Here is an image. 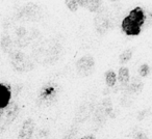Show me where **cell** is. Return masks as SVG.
Segmentation results:
<instances>
[{"mask_svg":"<svg viewBox=\"0 0 152 139\" xmlns=\"http://www.w3.org/2000/svg\"><path fill=\"white\" fill-rule=\"evenodd\" d=\"M145 20L146 17L143 9L137 7L131 9L130 13L123 19L121 27L127 35H139L142 26L145 23Z\"/></svg>","mask_w":152,"mask_h":139,"instance_id":"cell-1","label":"cell"},{"mask_svg":"<svg viewBox=\"0 0 152 139\" xmlns=\"http://www.w3.org/2000/svg\"><path fill=\"white\" fill-rule=\"evenodd\" d=\"M76 69L78 75L83 77H88L94 72L95 69V59L91 55H85L79 58L76 62Z\"/></svg>","mask_w":152,"mask_h":139,"instance_id":"cell-2","label":"cell"},{"mask_svg":"<svg viewBox=\"0 0 152 139\" xmlns=\"http://www.w3.org/2000/svg\"><path fill=\"white\" fill-rule=\"evenodd\" d=\"M36 129V122L32 118H27L23 122L18 133V139H31Z\"/></svg>","mask_w":152,"mask_h":139,"instance_id":"cell-3","label":"cell"},{"mask_svg":"<svg viewBox=\"0 0 152 139\" xmlns=\"http://www.w3.org/2000/svg\"><path fill=\"white\" fill-rule=\"evenodd\" d=\"M12 101V88L9 84L0 83V109L5 110Z\"/></svg>","mask_w":152,"mask_h":139,"instance_id":"cell-4","label":"cell"},{"mask_svg":"<svg viewBox=\"0 0 152 139\" xmlns=\"http://www.w3.org/2000/svg\"><path fill=\"white\" fill-rule=\"evenodd\" d=\"M5 110H7V118L9 119L7 122L10 124L17 117L18 113H19V107L17 104H10Z\"/></svg>","mask_w":152,"mask_h":139,"instance_id":"cell-5","label":"cell"},{"mask_svg":"<svg viewBox=\"0 0 152 139\" xmlns=\"http://www.w3.org/2000/svg\"><path fill=\"white\" fill-rule=\"evenodd\" d=\"M118 79L122 84H127L130 79V75H129V70L126 67H120L118 72Z\"/></svg>","mask_w":152,"mask_h":139,"instance_id":"cell-6","label":"cell"},{"mask_svg":"<svg viewBox=\"0 0 152 139\" xmlns=\"http://www.w3.org/2000/svg\"><path fill=\"white\" fill-rule=\"evenodd\" d=\"M143 82L140 80L139 78H133L131 80V82L129 83V90L131 93H141V90L143 89Z\"/></svg>","mask_w":152,"mask_h":139,"instance_id":"cell-7","label":"cell"},{"mask_svg":"<svg viewBox=\"0 0 152 139\" xmlns=\"http://www.w3.org/2000/svg\"><path fill=\"white\" fill-rule=\"evenodd\" d=\"M104 77H105V83H106V85H107V86L113 87L115 84H116L117 75L115 74L114 71H112V70H108L107 72L105 73V75H104Z\"/></svg>","mask_w":152,"mask_h":139,"instance_id":"cell-8","label":"cell"},{"mask_svg":"<svg viewBox=\"0 0 152 139\" xmlns=\"http://www.w3.org/2000/svg\"><path fill=\"white\" fill-rule=\"evenodd\" d=\"M102 7V0H90L87 5V9L92 13H96Z\"/></svg>","mask_w":152,"mask_h":139,"instance_id":"cell-9","label":"cell"},{"mask_svg":"<svg viewBox=\"0 0 152 139\" xmlns=\"http://www.w3.org/2000/svg\"><path fill=\"white\" fill-rule=\"evenodd\" d=\"M131 57H132V51L130 49H128V50H125L121 53L120 56H119V61L121 63H126L130 60Z\"/></svg>","mask_w":152,"mask_h":139,"instance_id":"cell-10","label":"cell"},{"mask_svg":"<svg viewBox=\"0 0 152 139\" xmlns=\"http://www.w3.org/2000/svg\"><path fill=\"white\" fill-rule=\"evenodd\" d=\"M113 110V105L112 102H110V99H105L102 101V111L104 112L105 115H110V112Z\"/></svg>","mask_w":152,"mask_h":139,"instance_id":"cell-11","label":"cell"},{"mask_svg":"<svg viewBox=\"0 0 152 139\" xmlns=\"http://www.w3.org/2000/svg\"><path fill=\"white\" fill-rule=\"evenodd\" d=\"M12 47V41L10 38V36H4L1 40V49H2L4 52H7V51L11 49Z\"/></svg>","mask_w":152,"mask_h":139,"instance_id":"cell-12","label":"cell"},{"mask_svg":"<svg viewBox=\"0 0 152 139\" xmlns=\"http://www.w3.org/2000/svg\"><path fill=\"white\" fill-rule=\"evenodd\" d=\"M77 132H78L77 128H76V127H73V128L70 129V130L66 133V135L61 139H75L76 135H77Z\"/></svg>","mask_w":152,"mask_h":139,"instance_id":"cell-13","label":"cell"},{"mask_svg":"<svg viewBox=\"0 0 152 139\" xmlns=\"http://www.w3.org/2000/svg\"><path fill=\"white\" fill-rule=\"evenodd\" d=\"M65 3L71 12H76L78 9V4H77L76 0H65Z\"/></svg>","mask_w":152,"mask_h":139,"instance_id":"cell-14","label":"cell"},{"mask_svg":"<svg viewBox=\"0 0 152 139\" xmlns=\"http://www.w3.org/2000/svg\"><path fill=\"white\" fill-rule=\"evenodd\" d=\"M149 71H150V69H149V67H148V64H142L141 67H140L139 73L142 77H147L148 74H149Z\"/></svg>","mask_w":152,"mask_h":139,"instance_id":"cell-15","label":"cell"},{"mask_svg":"<svg viewBox=\"0 0 152 139\" xmlns=\"http://www.w3.org/2000/svg\"><path fill=\"white\" fill-rule=\"evenodd\" d=\"M77 1V4L78 7H87L88 3H89L90 0H76Z\"/></svg>","mask_w":152,"mask_h":139,"instance_id":"cell-16","label":"cell"},{"mask_svg":"<svg viewBox=\"0 0 152 139\" xmlns=\"http://www.w3.org/2000/svg\"><path fill=\"white\" fill-rule=\"evenodd\" d=\"M134 139H148V137H147V135H146L145 133L141 132V133H137Z\"/></svg>","mask_w":152,"mask_h":139,"instance_id":"cell-17","label":"cell"},{"mask_svg":"<svg viewBox=\"0 0 152 139\" xmlns=\"http://www.w3.org/2000/svg\"><path fill=\"white\" fill-rule=\"evenodd\" d=\"M80 139H95V136L94 135H87V136L81 137Z\"/></svg>","mask_w":152,"mask_h":139,"instance_id":"cell-18","label":"cell"},{"mask_svg":"<svg viewBox=\"0 0 152 139\" xmlns=\"http://www.w3.org/2000/svg\"><path fill=\"white\" fill-rule=\"evenodd\" d=\"M4 111H5V110L0 109V119H1V117H2V115H3V114H4Z\"/></svg>","mask_w":152,"mask_h":139,"instance_id":"cell-19","label":"cell"},{"mask_svg":"<svg viewBox=\"0 0 152 139\" xmlns=\"http://www.w3.org/2000/svg\"><path fill=\"white\" fill-rule=\"evenodd\" d=\"M110 1H113V2H115V1H119V0H110Z\"/></svg>","mask_w":152,"mask_h":139,"instance_id":"cell-20","label":"cell"}]
</instances>
